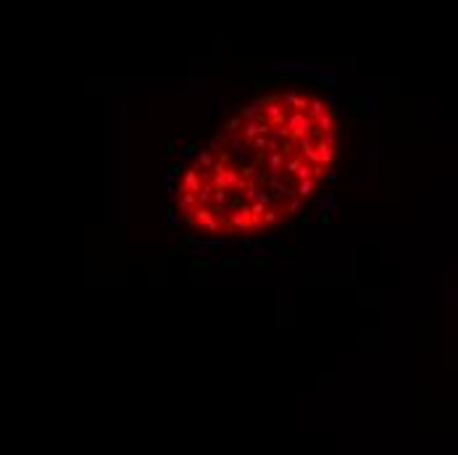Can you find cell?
<instances>
[{"mask_svg": "<svg viewBox=\"0 0 458 455\" xmlns=\"http://www.w3.org/2000/svg\"><path fill=\"white\" fill-rule=\"evenodd\" d=\"M337 153V113L322 95H261L185 163L174 184V211L197 237L269 234L303 216L322 195Z\"/></svg>", "mask_w": 458, "mask_h": 455, "instance_id": "1", "label": "cell"}]
</instances>
